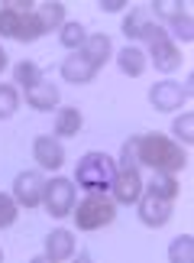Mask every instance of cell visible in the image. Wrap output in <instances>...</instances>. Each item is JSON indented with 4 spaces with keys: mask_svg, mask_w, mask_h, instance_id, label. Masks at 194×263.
Listing matches in <instances>:
<instances>
[{
    "mask_svg": "<svg viewBox=\"0 0 194 263\" xmlns=\"http://www.w3.org/2000/svg\"><path fill=\"white\" fill-rule=\"evenodd\" d=\"M181 13V4H175V0H156V16H162L168 23V20H175Z\"/></svg>",
    "mask_w": 194,
    "mask_h": 263,
    "instance_id": "f1b7e54d",
    "label": "cell"
},
{
    "mask_svg": "<svg viewBox=\"0 0 194 263\" xmlns=\"http://www.w3.org/2000/svg\"><path fill=\"white\" fill-rule=\"evenodd\" d=\"M146 23H149V20H146V13H142V10H130V16L123 20V26H120V29H123L126 39H142V29H146Z\"/></svg>",
    "mask_w": 194,
    "mask_h": 263,
    "instance_id": "603a6c76",
    "label": "cell"
},
{
    "mask_svg": "<svg viewBox=\"0 0 194 263\" xmlns=\"http://www.w3.org/2000/svg\"><path fill=\"white\" fill-rule=\"evenodd\" d=\"M16 107H19V95H16V88L0 85V120L13 117V114H16Z\"/></svg>",
    "mask_w": 194,
    "mask_h": 263,
    "instance_id": "d4e9b609",
    "label": "cell"
},
{
    "mask_svg": "<svg viewBox=\"0 0 194 263\" xmlns=\"http://www.w3.org/2000/svg\"><path fill=\"white\" fill-rule=\"evenodd\" d=\"M136 159L142 166H149L152 173H178L188 166V153L175 140L162 134H142L136 137Z\"/></svg>",
    "mask_w": 194,
    "mask_h": 263,
    "instance_id": "6da1fadb",
    "label": "cell"
},
{
    "mask_svg": "<svg viewBox=\"0 0 194 263\" xmlns=\"http://www.w3.org/2000/svg\"><path fill=\"white\" fill-rule=\"evenodd\" d=\"M188 98H191V91L178 82H156L149 88V101H152L156 110H175V107L185 104Z\"/></svg>",
    "mask_w": 194,
    "mask_h": 263,
    "instance_id": "9c48e42d",
    "label": "cell"
},
{
    "mask_svg": "<svg viewBox=\"0 0 194 263\" xmlns=\"http://www.w3.org/2000/svg\"><path fill=\"white\" fill-rule=\"evenodd\" d=\"M168 260H171V263H191V260H194V240H191V234H181V237L171 240Z\"/></svg>",
    "mask_w": 194,
    "mask_h": 263,
    "instance_id": "ffe728a7",
    "label": "cell"
},
{
    "mask_svg": "<svg viewBox=\"0 0 194 263\" xmlns=\"http://www.w3.org/2000/svg\"><path fill=\"white\" fill-rule=\"evenodd\" d=\"M146 52H142L139 46H126V49H120L117 52V65H120V72L130 75V78H139L142 72H146Z\"/></svg>",
    "mask_w": 194,
    "mask_h": 263,
    "instance_id": "9a60e30c",
    "label": "cell"
},
{
    "mask_svg": "<svg viewBox=\"0 0 194 263\" xmlns=\"http://www.w3.org/2000/svg\"><path fill=\"white\" fill-rule=\"evenodd\" d=\"M114 159H110L107 153H97V149H91V153H84L78 159V169H75V182L81 189L88 192H107L110 182H114Z\"/></svg>",
    "mask_w": 194,
    "mask_h": 263,
    "instance_id": "3957f363",
    "label": "cell"
},
{
    "mask_svg": "<svg viewBox=\"0 0 194 263\" xmlns=\"http://www.w3.org/2000/svg\"><path fill=\"white\" fill-rule=\"evenodd\" d=\"M81 124H84V117H81V110L78 107H62L55 114V134L58 137H75Z\"/></svg>",
    "mask_w": 194,
    "mask_h": 263,
    "instance_id": "ac0fdd59",
    "label": "cell"
},
{
    "mask_svg": "<svg viewBox=\"0 0 194 263\" xmlns=\"http://www.w3.org/2000/svg\"><path fill=\"white\" fill-rule=\"evenodd\" d=\"M26 101H29V107H36V110H52L58 104V88L52 82H39L26 91Z\"/></svg>",
    "mask_w": 194,
    "mask_h": 263,
    "instance_id": "2e32d148",
    "label": "cell"
},
{
    "mask_svg": "<svg viewBox=\"0 0 194 263\" xmlns=\"http://www.w3.org/2000/svg\"><path fill=\"white\" fill-rule=\"evenodd\" d=\"M0 36L16 43H33L46 36L36 10H29V0H7V7H0Z\"/></svg>",
    "mask_w": 194,
    "mask_h": 263,
    "instance_id": "7a4b0ae2",
    "label": "cell"
},
{
    "mask_svg": "<svg viewBox=\"0 0 194 263\" xmlns=\"http://www.w3.org/2000/svg\"><path fill=\"white\" fill-rule=\"evenodd\" d=\"M36 16H39V23H42L46 33H52V29L65 26V7L55 4V0H46V4H39V7H36Z\"/></svg>",
    "mask_w": 194,
    "mask_h": 263,
    "instance_id": "e0dca14e",
    "label": "cell"
},
{
    "mask_svg": "<svg viewBox=\"0 0 194 263\" xmlns=\"http://www.w3.org/2000/svg\"><path fill=\"white\" fill-rule=\"evenodd\" d=\"M120 169H139V159H136V137H130L123 149H120Z\"/></svg>",
    "mask_w": 194,
    "mask_h": 263,
    "instance_id": "4316f807",
    "label": "cell"
},
{
    "mask_svg": "<svg viewBox=\"0 0 194 263\" xmlns=\"http://www.w3.org/2000/svg\"><path fill=\"white\" fill-rule=\"evenodd\" d=\"M78 52L84 55V59H88V62L94 65V68H100V65H104L107 59H110V52H114V46H110V36H104V33H94V36H88V39H84V46H81Z\"/></svg>",
    "mask_w": 194,
    "mask_h": 263,
    "instance_id": "5bb4252c",
    "label": "cell"
},
{
    "mask_svg": "<svg viewBox=\"0 0 194 263\" xmlns=\"http://www.w3.org/2000/svg\"><path fill=\"white\" fill-rule=\"evenodd\" d=\"M110 192H114V201L120 205H133L139 195H142V179H139V169H120L114 173V182H110Z\"/></svg>",
    "mask_w": 194,
    "mask_h": 263,
    "instance_id": "30bf717a",
    "label": "cell"
},
{
    "mask_svg": "<svg viewBox=\"0 0 194 263\" xmlns=\"http://www.w3.org/2000/svg\"><path fill=\"white\" fill-rule=\"evenodd\" d=\"M142 39H146L149 55H152V62H156L159 72H175V68L181 65V52H178V46L168 39V29H165V26L146 23V29H142Z\"/></svg>",
    "mask_w": 194,
    "mask_h": 263,
    "instance_id": "5b68a950",
    "label": "cell"
},
{
    "mask_svg": "<svg viewBox=\"0 0 194 263\" xmlns=\"http://www.w3.org/2000/svg\"><path fill=\"white\" fill-rule=\"evenodd\" d=\"M13 78H16V82L23 85L26 91H29L33 85H39V82H42V68H39L36 62H19V65L13 68Z\"/></svg>",
    "mask_w": 194,
    "mask_h": 263,
    "instance_id": "7402d4cb",
    "label": "cell"
},
{
    "mask_svg": "<svg viewBox=\"0 0 194 263\" xmlns=\"http://www.w3.org/2000/svg\"><path fill=\"white\" fill-rule=\"evenodd\" d=\"M4 68H7V52L0 49V72H4Z\"/></svg>",
    "mask_w": 194,
    "mask_h": 263,
    "instance_id": "4dcf8cb0",
    "label": "cell"
},
{
    "mask_svg": "<svg viewBox=\"0 0 194 263\" xmlns=\"http://www.w3.org/2000/svg\"><path fill=\"white\" fill-rule=\"evenodd\" d=\"M16 221V198L0 195V228H10Z\"/></svg>",
    "mask_w": 194,
    "mask_h": 263,
    "instance_id": "83f0119b",
    "label": "cell"
},
{
    "mask_svg": "<svg viewBox=\"0 0 194 263\" xmlns=\"http://www.w3.org/2000/svg\"><path fill=\"white\" fill-rule=\"evenodd\" d=\"M58 39H62V46H65V49H71V52H78V49L84 46L88 33H84V26H81V23H65L62 29H58Z\"/></svg>",
    "mask_w": 194,
    "mask_h": 263,
    "instance_id": "44dd1931",
    "label": "cell"
},
{
    "mask_svg": "<svg viewBox=\"0 0 194 263\" xmlns=\"http://www.w3.org/2000/svg\"><path fill=\"white\" fill-rule=\"evenodd\" d=\"M0 260H4V254H0Z\"/></svg>",
    "mask_w": 194,
    "mask_h": 263,
    "instance_id": "1f68e13d",
    "label": "cell"
},
{
    "mask_svg": "<svg viewBox=\"0 0 194 263\" xmlns=\"http://www.w3.org/2000/svg\"><path fill=\"white\" fill-rule=\"evenodd\" d=\"M149 192H156V195L175 201V195H178V182H175V176H171V173H152Z\"/></svg>",
    "mask_w": 194,
    "mask_h": 263,
    "instance_id": "d6986e66",
    "label": "cell"
},
{
    "mask_svg": "<svg viewBox=\"0 0 194 263\" xmlns=\"http://www.w3.org/2000/svg\"><path fill=\"white\" fill-rule=\"evenodd\" d=\"M123 7H126V0H100V10H107V13H120Z\"/></svg>",
    "mask_w": 194,
    "mask_h": 263,
    "instance_id": "f546056e",
    "label": "cell"
},
{
    "mask_svg": "<svg viewBox=\"0 0 194 263\" xmlns=\"http://www.w3.org/2000/svg\"><path fill=\"white\" fill-rule=\"evenodd\" d=\"M94 75H97V68L91 65L81 52L68 55L65 62H62V78H65V82H71V85H88Z\"/></svg>",
    "mask_w": 194,
    "mask_h": 263,
    "instance_id": "7c38bea8",
    "label": "cell"
},
{
    "mask_svg": "<svg viewBox=\"0 0 194 263\" xmlns=\"http://www.w3.org/2000/svg\"><path fill=\"white\" fill-rule=\"evenodd\" d=\"M168 29H171V36H178V39H181V43H191V39H194L191 13H178L175 20H168Z\"/></svg>",
    "mask_w": 194,
    "mask_h": 263,
    "instance_id": "cb8c5ba5",
    "label": "cell"
},
{
    "mask_svg": "<svg viewBox=\"0 0 194 263\" xmlns=\"http://www.w3.org/2000/svg\"><path fill=\"white\" fill-rule=\"evenodd\" d=\"M46 211L52 218H65L75 211V185H71L68 179H52V182H46Z\"/></svg>",
    "mask_w": 194,
    "mask_h": 263,
    "instance_id": "8992f818",
    "label": "cell"
},
{
    "mask_svg": "<svg viewBox=\"0 0 194 263\" xmlns=\"http://www.w3.org/2000/svg\"><path fill=\"white\" fill-rule=\"evenodd\" d=\"M171 134H175L181 143H191L194 140V114H181L175 124H171Z\"/></svg>",
    "mask_w": 194,
    "mask_h": 263,
    "instance_id": "484cf974",
    "label": "cell"
},
{
    "mask_svg": "<svg viewBox=\"0 0 194 263\" xmlns=\"http://www.w3.org/2000/svg\"><path fill=\"white\" fill-rule=\"evenodd\" d=\"M33 156H36L39 166L58 169V166L65 163V146H62V140H58V137H39L36 143H33Z\"/></svg>",
    "mask_w": 194,
    "mask_h": 263,
    "instance_id": "8fae6325",
    "label": "cell"
},
{
    "mask_svg": "<svg viewBox=\"0 0 194 263\" xmlns=\"http://www.w3.org/2000/svg\"><path fill=\"white\" fill-rule=\"evenodd\" d=\"M136 201H139V221H142V224H149V228L168 224V218H171V198H162V195H156V192L146 189Z\"/></svg>",
    "mask_w": 194,
    "mask_h": 263,
    "instance_id": "52a82bcc",
    "label": "cell"
},
{
    "mask_svg": "<svg viewBox=\"0 0 194 263\" xmlns=\"http://www.w3.org/2000/svg\"><path fill=\"white\" fill-rule=\"evenodd\" d=\"M42 195H46V179L39 176V173H19L13 179V198H16V205L36 208L39 201H42Z\"/></svg>",
    "mask_w": 194,
    "mask_h": 263,
    "instance_id": "ba28073f",
    "label": "cell"
},
{
    "mask_svg": "<svg viewBox=\"0 0 194 263\" xmlns=\"http://www.w3.org/2000/svg\"><path fill=\"white\" fill-rule=\"evenodd\" d=\"M114 218H117V201L104 192H88V198L78 201V211H75V221L81 231H97L110 224Z\"/></svg>",
    "mask_w": 194,
    "mask_h": 263,
    "instance_id": "277c9868",
    "label": "cell"
},
{
    "mask_svg": "<svg viewBox=\"0 0 194 263\" xmlns=\"http://www.w3.org/2000/svg\"><path fill=\"white\" fill-rule=\"evenodd\" d=\"M71 254H75V237H71V231H52V234L46 237V260L49 263H58V260H68Z\"/></svg>",
    "mask_w": 194,
    "mask_h": 263,
    "instance_id": "4fadbf2b",
    "label": "cell"
}]
</instances>
